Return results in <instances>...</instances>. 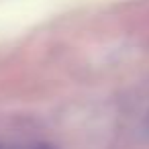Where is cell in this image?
I'll return each mask as SVG.
<instances>
[{
	"mask_svg": "<svg viewBox=\"0 0 149 149\" xmlns=\"http://www.w3.org/2000/svg\"><path fill=\"white\" fill-rule=\"evenodd\" d=\"M39 149H47V147H39Z\"/></svg>",
	"mask_w": 149,
	"mask_h": 149,
	"instance_id": "cell-2",
	"label": "cell"
},
{
	"mask_svg": "<svg viewBox=\"0 0 149 149\" xmlns=\"http://www.w3.org/2000/svg\"><path fill=\"white\" fill-rule=\"evenodd\" d=\"M141 135H143L145 141H149V110H147V114H145V118L141 123Z\"/></svg>",
	"mask_w": 149,
	"mask_h": 149,
	"instance_id": "cell-1",
	"label": "cell"
}]
</instances>
